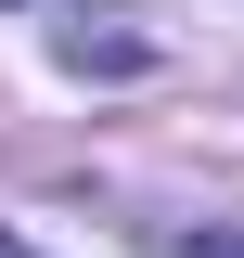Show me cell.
<instances>
[{"label":"cell","mask_w":244,"mask_h":258,"mask_svg":"<svg viewBox=\"0 0 244 258\" xmlns=\"http://www.w3.org/2000/svg\"><path fill=\"white\" fill-rule=\"evenodd\" d=\"M0 258H39V245H13V232H0Z\"/></svg>","instance_id":"obj_2"},{"label":"cell","mask_w":244,"mask_h":258,"mask_svg":"<svg viewBox=\"0 0 244 258\" xmlns=\"http://www.w3.org/2000/svg\"><path fill=\"white\" fill-rule=\"evenodd\" d=\"M180 258H244V232H193V245H180Z\"/></svg>","instance_id":"obj_1"}]
</instances>
